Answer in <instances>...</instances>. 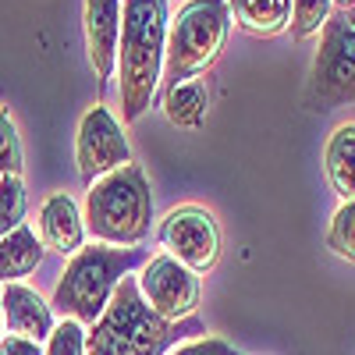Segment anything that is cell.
<instances>
[{
	"label": "cell",
	"instance_id": "6da1fadb",
	"mask_svg": "<svg viewBox=\"0 0 355 355\" xmlns=\"http://www.w3.org/2000/svg\"><path fill=\"white\" fill-rule=\"evenodd\" d=\"M167 0H125L121 4V43H117V78H121V121L132 125L150 110L164 53H167Z\"/></svg>",
	"mask_w": 355,
	"mask_h": 355
},
{
	"label": "cell",
	"instance_id": "7a4b0ae2",
	"mask_svg": "<svg viewBox=\"0 0 355 355\" xmlns=\"http://www.w3.org/2000/svg\"><path fill=\"white\" fill-rule=\"evenodd\" d=\"M85 234L100 245L139 249L153 231V192L139 164H125L96 178L85 192Z\"/></svg>",
	"mask_w": 355,
	"mask_h": 355
},
{
	"label": "cell",
	"instance_id": "3957f363",
	"mask_svg": "<svg viewBox=\"0 0 355 355\" xmlns=\"http://www.w3.org/2000/svg\"><path fill=\"white\" fill-rule=\"evenodd\" d=\"M150 259L142 245L139 249H114V245H82L68 266L61 281L53 288V313H61V320H78L82 327H93L110 306L121 277H128L135 266Z\"/></svg>",
	"mask_w": 355,
	"mask_h": 355
},
{
	"label": "cell",
	"instance_id": "277c9868",
	"mask_svg": "<svg viewBox=\"0 0 355 355\" xmlns=\"http://www.w3.org/2000/svg\"><path fill=\"white\" fill-rule=\"evenodd\" d=\"M174 345V323L146 306L139 281L128 274L110 306L85 334V355H164Z\"/></svg>",
	"mask_w": 355,
	"mask_h": 355
},
{
	"label": "cell",
	"instance_id": "5b68a950",
	"mask_svg": "<svg viewBox=\"0 0 355 355\" xmlns=\"http://www.w3.org/2000/svg\"><path fill=\"white\" fill-rule=\"evenodd\" d=\"M227 33H231L227 0H189L171 18V28H167L164 68H167L171 85L210 71L227 43Z\"/></svg>",
	"mask_w": 355,
	"mask_h": 355
},
{
	"label": "cell",
	"instance_id": "8992f818",
	"mask_svg": "<svg viewBox=\"0 0 355 355\" xmlns=\"http://www.w3.org/2000/svg\"><path fill=\"white\" fill-rule=\"evenodd\" d=\"M306 107L316 114L355 107V8H334L320 28V50L306 82Z\"/></svg>",
	"mask_w": 355,
	"mask_h": 355
},
{
	"label": "cell",
	"instance_id": "52a82bcc",
	"mask_svg": "<svg viewBox=\"0 0 355 355\" xmlns=\"http://www.w3.org/2000/svg\"><path fill=\"white\" fill-rule=\"evenodd\" d=\"M157 239H160V249L167 256H174L182 266H189L192 274H210L220 259L217 217L196 202L171 210L157 227Z\"/></svg>",
	"mask_w": 355,
	"mask_h": 355
},
{
	"label": "cell",
	"instance_id": "ba28073f",
	"mask_svg": "<svg viewBox=\"0 0 355 355\" xmlns=\"http://www.w3.org/2000/svg\"><path fill=\"white\" fill-rule=\"evenodd\" d=\"M135 281H139V291H142L146 306H150L157 316H164L167 323L189 320L199 309V299H202L199 274H192L189 266H182L167 252H153L139 266Z\"/></svg>",
	"mask_w": 355,
	"mask_h": 355
},
{
	"label": "cell",
	"instance_id": "9c48e42d",
	"mask_svg": "<svg viewBox=\"0 0 355 355\" xmlns=\"http://www.w3.org/2000/svg\"><path fill=\"white\" fill-rule=\"evenodd\" d=\"M75 164H78V174L85 185H93L96 178L132 164L125 128L103 103H93L82 114L78 135H75Z\"/></svg>",
	"mask_w": 355,
	"mask_h": 355
},
{
	"label": "cell",
	"instance_id": "30bf717a",
	"mask_svg": "<svg viewBox=\"0 0 355 355\" xmlns=\"http://www.w3.org/2000/svg\"><path fill=\"white\" fill-rule=\"evenodd\" d=\"M85 53L96 82L107 85L117 75V43H121V0H85Z\"/></svg>",
	"mask_w": 355,
	"mask_h": 355
},
{
	"label": "cell",
	"instance_id": "8fae6325",
	"mask_svg": "<svg viewBox=\"0 0 355 355\" xmlns=\"http://www.w3.org/2000/svg\"><path fill=\"white\" fill-rule=\"evenodd\" d=\"M0 316L8 323V334L28 341H46L53 331V306H46L43 295L21 281L0 288Z\"/></svg>",
	"mask_w": 355,
	"mask_h": 355
},
{
	"label": "cell",
	"instance_id": "7c38bea8",
	"mask_svg": "<svg viewBox=\"0 0 355 355\" xmlns=\"http://www.w3.org/2000/svg\"><path fill=\"white\" fill-rule=\"evenodd\" d=\"M40 242L57 256H75L85 245V220L68 192H53L40 206Z\"/></svg>",
	"mask_w": 355,
	"mask_h": 355
},
{
	"label": "cell",
	"instance_id": "4fadbf2b",
	"mask_svg": "<svg viewBox=\"0 0 355 355\" xmlns=\"http://www.w3.org/2000/svg\"><path fill=\"white\" fill-rule=\"evenodd\" d=\"M43 249L46 245L40 242V234L28 224H18L11 234H4L0 239V288L33 274L43 263Z\"/></svg>",
	"mask_w": 355,
	"mask_h": 355
},
{
	"label": "cell",
	"instance_id": "5bb4252c",
	"mask_svg": "<svg viewBox=\"0 0 355 355\" xmlns=\"http://www.w3.org/2000/svg\"><path fill=\"white\" fill-rule=\"evenodd\" d=\"M227 11L234 25L249 36H281L291 25V0H227Z\"/></svg>",
	"mask_w": 355,
	"mask_h": 355
},
{
	"label": "cell",
	"instance_id": "9a60e30c",
	"mask_svg": "<svg viewBox=\"0 0 355 355\" xmlns=\"http://www.w3.org/2000/svg\"><path fill=\"white\" fill-rule=\"evenodd\" d=\"M323 171L341 202L355 199V125H338L323 150Z\"/></svg>",
	"mask_w": 355,
	"mask_h": 355
},
{
	"label": "cell",
	"instance_id": "2e32d148",
	"mask_svg": "<svg viewBox=\"0 0 355 355\" xmlns=\"http://www.w3.org/2000/svg\"><path fill=\"white\" fill-rule=\"evenodd\" d=\"M210 110V93H206L202 78H185L167 85L164 93V114L174 128H199Z\"/></svg>",
	"mask_w": 355,
	"mask_h": 355
},
{
	"label": "cell",
	"instance_id": "e0dca14e",
	"mask_svg": "<svg viewBox=\"0 0 355 355\" xmlns=\"http://www.w3.org/2000/svg\"><path fill=\"white\" fill-rule=\"evenodd\" d=\"M334 15V0H291V36L295 40H309L316 36L327 18Z\"/></svg>",
	"mask_w": 355,
	"mask_h": 355
},
{
	"label": "cell",
	"instance_id": "ac0fdd59",
	"mask_svg": "<svg viewBox=\"0 0 355 355\" xmlns=\"http://www.w3.org/2000/svg\"><path fill=\"white\" fill-rule=\"evenodd\" d=\"M327 249H331L338 259L355 263V199L341 202V206H338V214L331 217V227H327Z\"/></svg>",
	"mask_w": 355,
	"mask_h": 355
},
{
	"label": "cell",
	"instance_id": "d6986e66",
	"mask_svg": "<svg viewBox=\"0 0 355 355\" xmlns=\"http://www.w3.org/2000/svg\"><path fill=\"white\" fill-rule=\"evenodd\" d=\"M25 185L21 178L15 174H4L0 178V239L11 234L18 224H25Z\"/></svg>",
	"mask_w": 355,
	"mask_h": 355
},
{
	"label": "cell",
	"instance_id": "ffe728a7",
	"mask_svg": "<svg viewBox=\"0 0 355 355\" xmlns=\"http://www.w3.org/2000/svg\"><path fill=\"white\" fill-rule=\"evenodd\" d=\"M21 167H25V153H21L18 128L11 121L8 107H0V178H4V174L21 178Z\"/></svg>",
	"mask_w": 355,
	"mask_h": 355
},
{
	"label": "cell",
	"instance_id": "44dd1931",
	"mask_svg": "<svg viewBox=\"0 0 355 355\" xmlns=\"http://www.w3.org/2000/svg\"><path fill=\"white\" fill-rule=\"evenodd\" d=\"M85 327L78 320H61L53 323V331L46 338V348L43 355H85Z\"/></svg>",
	"mask_w": 355,
	"mask_h": 355
},
{
	"label": "cell",
	"instance_id": "7402d4cb",
	"mask_svg": "<svg viewBox=\"0 0 355 355\" xmlns=\"http://www.w3.org/2000/svg\"><path fill=\"white\" fill-rule=\"evenodd\" d=\"M171 355H239V348H231L220 338H196V341L178 345Z\"/></svg>",
	"mask_w": 355,
	"mask_h": 355
},
{
	"label": "cell",
	"instance_id": "603a6c76",
	"mask_svg": "<svg viewBox=\"0 0 355 355\" xmlns=\"http://www.w3.org/2000/svg\"><path fill=\"white\" fill-rule=\"evenodd\" d=\"M0 355H43V345L18 334H0Z\"/></svg>",
	"mask_w": 355,
	"mask_h": 355
},
{
	"label": "cell",
	"instance_id": "cb8c5ba5",
	"mask_svg": "<svg viewBox=\"0 0 355 355\" xmlns=\"http://www.w3.org/2000/svg\"><path fill=\"white\" fill-rule=\"evenodd\" d=\"M334 8H355V0H334Z\"/></svg>",
	"mask_w": 355,
	"mask_h": 355
},
{
	"label": "cell",
	"instance_id": "d4e9b609",
	"mask_svg": "<svg viewBox=\"0 0 355 355\" xmlns=\"http://www.w3.org/2000/svg\"><path fill=\"white\" fill-rule=\"evenodd\" d=\"M0 323H4V316H0Z\"/></svg>",
	"mask_w": 355,
	"mask_h": 355
}]
</instances>
